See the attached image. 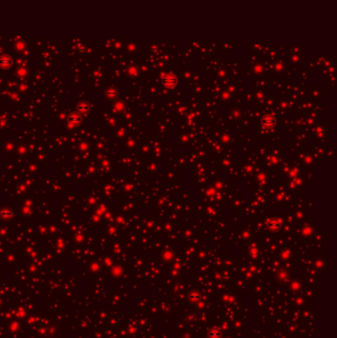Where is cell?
<instances>
[]
</instances>
